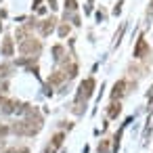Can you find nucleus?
Segmentation results:
<instances>
[{
	"label": "nucleus",
	"mask_w": 153,
	"mask_h": 153,
	"mask_svg": "<svg viewBox=\"0 0 153 153\" xmlns=\"http://www.w3.org/2000/svg\"><path fill=\"white\" fill-rule=\"evenodd\" d=\"M92 88H94V80H92V78H88L86 82H82V84H80V92H78V101H82V99L86 101V99L92 94Z\"/></svg>",
	"instance_id": "obj_1"
},
{
	"label": "nucleus",
	"mask_w": 153,
	"mask_h": 153,
	"mask_svg": "<svg viewBox=\"0 0 153 153\" xmlns=\"http://www.w3.org/2000/svg\"><path fill=\"white\" fill-rule=\"evenodd\" d=\"M38 51H40V42H38V40L27 38V40L21 42V53H23V55H32V53H38Z\"/></svg>",
	"instance_id": "obj_2"
},
{
	"label": "nucleus",
	"mask_w": 153,
	"mask_h": 153,
	"mask_svg": "<svg viewBox=\"0 0 153 153\" xmlns=\"http://www.w3.org/2000/svg\"><path fill=\"white\" fill-rule=\"evenodd\" d=\"M147 51H149V44H147V40H145V38H138V42H136V48H134V57H136V59H143V57L147 55Z\"/></svg>",
	"instance_id": "obj_3"
},
{
	"label": "nucleus",
	"mask_w": 153,
	"mask_h": 153,
	"mask_svg": "<svg viewBox=\"0 0 153 153\" xmlns=\"http://www.w3.org/2000/svg\"><path fill=\"white\" fill-rule=\"evenodd\" d=\"M55 23H57V19H46V21L42 23V36H48V34L55 30Z\"/></svg>",
	"instance_id": "obj_4"
},
{
	"label": "nucleus",
	"mask_w": 153,
	"mask_h": 153,
	"mask_svg": "<svg viewBox=\"0 0 153 153\" xmlns=\"http://www.w3.org/2000/svg\"><path fill=\"white\" fill-rule=\"evenodd\" d=\"M120 111H122V105L113 101V103L109 105V111H107V115H109V117H117V115H120Z\"/></svg>",
	"instance_id": "obj_5"
},
{
	"label": "nucleus",
	"mask_w": 153,
	"mask_h": 153,
	"mask_svg": "<svg viewBox=\"0 0 153 153\" xmlns=\"http://www.w3.org/2000/svg\"><path fill=\"white\" fill-rule=\"evenodd\" d=\"M124 86H126V84H124V80H120V82L113 86V92H111V97H113V99L122 97V94H124Z\"/></svg>",
	"instance_id": "obj_6"
},
{
	"label": "nucleus",
	"mask_w": 153,
	"mask_h": 153,
	"mask_svg": "<svg viewBox=\"0 0 153 153\" xmlns=\"http://www.w3.org/2000/svg\"><path fill=\"white\" fill-rule=\"evenodd\" d=\"M2 55H7V57L13 55V40H11V38L4 40V44H2Z\"/></svg>",
	"instance_id": "obj_7"
},
{
	"label": "nucleus",
	"mask_w": 153,
	"mask_h": 153,
	"mask_svg": "<svg viewBox=\"0 0 153 153\" xmlns=\"http://www.w3.org/2000/svg\"><path fill=\"white\" fill-rule=\"evenodd\" d=\"M63 138H65V134H63V132H57V134L53 136V149L61 147V145H63Z\"/></svg>",
	"instance_id": "obj_8"
},
{
	"label": "nucleus",
	"mask_w": 153,
	"mask_h": 153,
	"mask_svg": "<svg viewBox=\"0 0 153 153\" xmlns=\"http://www.w3.org/2000/svg\"><path fill=\"white\" fill-rule=\"evenodd\" d=\"M65 9L74 11V9H76V0H65Z\"/></svg>",
	"instance_id": "obj_9"
},
{
	"label": "nucleus",
	"mask_w": 153,
	"mask_h": 153,
	"mask_svg": "<svg viewBox=\"0 0 153 153\" xmlns=\"http://www.w3.org/2000/svg\"><path fill=\"white\" fill-rule=\"evenodd\" d=\"M99 153H109V151H107V140H103V143L99 145Z\"/></svg>",
	"instance_id": "obj_10"
},
{
	"label": "nucleus",
	"mask_w": 153,
	"mask_h": 153,
	"mask_svg": "<svg viewBox=\"0 0 153 153\" xmlns=\"http://www.w3.org/2000/svg\"><path fill=\"white\" fill-rule=\"evenodd\" d=\"M59 34H61V36H67V34H69V25H61Z\"/></svg>",
	"instance_id": "obj_11"
},
{
	"label": "nucleus",
	"mask_w": 153,
	"mask_h": 153,
	"mask_svg": "<svg viewBox=\"0 0 153 153\" xmlns=\"http://www.w3.org/2000/svg\"><path fill=\"white\" fill-rule=\"evenodd\" d=\"M51 2V9H57V0H48Z\"/></svg>",
	"instance_id": "obj_12"
},
{
	"label": "nucleus",
	"mask_w": 153,
	"mask_h": 153,
	"mask_svg": "<svg viewBox=\"0 0 153 153\" xmlns=\"http://www.w3.org/2000/svg\"><path fill=\"white\" fill-rule=\"evenodd\" d=\"M4 153H17V149H7Z\"/></svg>",
	"instance_id": "obj_13"
},
{
	"label": "nucleus",
	"mask_w": 153,
	"mask_h": 153,
	"mask_svg": "<svg viewBox=\"0 0 153 153\" xmlns=\"http://www.w3.org/2000/svg\"><path fill=\"white\" fill-rule=\"evenodd\" d=\"M19 153H30V151H27V149H21V151H19Z\"/></svg>",
	"instance_id": "obj_14"
},
{
	"label": "nucleus",
	"mask_w": 153,
	"mask_h": 153,
	"mask_svg": "<svg viewBox=\"0 0 153 153\" xmlns=\"http://www.w3.org/2000/svg\"><path fill=\"white\" fill-rule=\"evenodd\" d=\"M2 147H4V143H2V140H0V149H2Z\"/></svg>",
	"instance_id": "obj_15"
},
{
	"label": "nucleus",
	"mask_w": 153,
	"mask_h": 153,
	"mask_svg": "<svg viewBox=\"0 0 153 153\" xmlns=\"http://www.w3.org/2000/svg\"><path fill=\"white\" fill-rule=\"evenodd\" d=\"M0 30H2V23H0Z\"/></svg>",
	"instance_id": "obj_16"
},
{
	"label": "nucleus",
	"mask_w": 153,
	"mask_h": 153,
	"mask_svg": "<svg viewBox=\"0 0 153 153\" xmlns=\"http://www.w3.org/2000/svg\"><path fill=\"white\" fill-rule=\"evenodd\" d=\"M151 4H153V0H151Z\"/></svg>",
	"instance_id": "obj_17"
}]
</instances>
